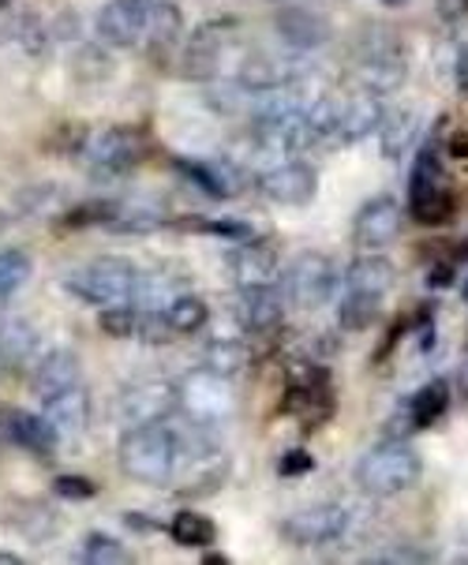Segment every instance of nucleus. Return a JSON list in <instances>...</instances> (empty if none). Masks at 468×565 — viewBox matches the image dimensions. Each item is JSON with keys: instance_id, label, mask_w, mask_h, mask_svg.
Masks as SVG:
<instances>
[{"instance_id": "nucleus-24", "label": "nucleus", "mask_w": 468, "mask_h": 565, "mask_svg": "<svg viewBox=\"0 0 468 565\" xmlns=\"http://www.w3.org/2000/svg\"><path fill=\"white\" fill-rule=\"evenodd\" d=\"M424 136V113L419 109H394L382 117V128H379V147H382V158L397 161L405 158L408 150L416 147V139Z\"/></svg>"}, {"instance_id": "nucleus-13", "label": "nucleus", "mask_w": 468, "mask_h": 565, "mask_svg": "<svg viewBox=\"0 0 468 565\" xmlns=\"http://www.w3.org/2000/svg\"><path fill=\"white\" fill-rule=\"evenodd\" d=\"M228 31H233V23H225V19H217V23H203L195 34H188L184 42V53H180V64H184L188 79H214L217 75V64H222V56L228 50Z\"/></svg>"}, {"instance_id": "nucleus-25", "label": "nucleus", "mask_w": 468, "mask_h": 565, "mask_svg": "<svg viewBox=\"0 0 468 565\" xmlns=\"http://www.w3.org/2000/svg\"><path fill=\"white\" fill-rule=\"evenodd\" d=\"M42 338L26 319H4L0 322V363L4 367H26L31 360H38Z\"/></svg>"}, {"instance_id": "nucleus-9", "label": "nucleus", "mask_w": 468, "mask_h": 565, "mask_svg": "<svg viewBox=\"0 0 468 565\" xmlns=\"http://www.w3.org/2000/svg\"><path fill=\"white\" fill-rule=\"evenodd\" d=\"M349 532V510L341 502H315L281 521V540L289 547H330Z\"/></svg>"}, {"instance_id": "nucleus-2", "label": "nucleus", "mask_w": 468, "mask_h": 565, "mask_svg": "<svg viewBox=\"0 0 468 565\" xmlns=\"http://www.w3.org/2000/svg\"><path fill=\"white\" fill-rule=\"evenodd\" d=\"M136 285H139L136 263H128V258H120V255H102L64 277V289H68L75 300L91 303V308L131 303L136 300Z\"/></svg>"}, {"instance_id": "nucleus-3", "label": "nucleus", "mask_w": 468, "mask_h": 565, "mask_svg": "<svg viewBox=\"0 0 468 565\" xmlns=\"http://www.w3.org/2000/svg\"><path fill=\"white\" fill-rule=\"evenodd\" d=\"M419 472H424V461L405 438H386L375 449H368L357 465V483L364 494L375 498H394L401 491H408Z\"/></svg>"}, {"instance_id": "nucleus-47", "label": "nucleus", "mask_w": 468, "mask_h": 565, "mask_svg": "<svg viewBox=\"0 0 468 565\" xmlns=\"http://www.w3.org/2000/svg\"><path fill=\"white\" fill-rule=\"evenodd\" d=\"M446 154H450V158H468V131H454L450 142H446Z\"/></svg>"}, {"instance_id": "nucleus-38", "label": "nucleus", "mask_w": 468, "mask_h": 565, "mask_svg": "<svg viewBox=\"0 0 468 565\" xmlns=\"http://www.w3.org/2000/svg\"><path fill=\"white\" fill-rule=\"evenodd\" d=\"M139 322H142V311H136L131 303H117V308H102V315H98L102 333H105V338H117V341L139 338Z\"/></svg>"}, {"instance_id": "nucleus-11", "label": "nucleus", "mask_w": 468, "mask_h": 565, "mask_svg": "<svg viewBox=\"0 0 468 565\" xmlns=\"http://www.w3.org/2000/svg\"><path fill=\"white\" fill-rule=\"evenodd\" d=\"M155 0H109L98 12V38L113 50H136L147 42Z\"/></svg>"}, {"instance_id": "nucleus-50", "label": "nucleus", "mask_w": 468, "mask_h": 565, "mask_svg": "<svg viewBox=\"0 0 468 565\" xmlns=\"http://www.w3.org/2000/svg\"><path fill=\"white\" fill-rule=\"evenodd\" d=\"M450 258H454V263H468V241L457 244L454 252H450Z\"/></svg>"}, {"instance_id": "nucleus-55", "label": "nucleus", "mask_w": 468, "mask_h": 565, "mask_svg": "<svg viewBox=\"0 0 468 565\" xmlns=\"http://www.w3.org/2000/svg\"><path fill=\"white\" fill-rule=\"evenodd\" d=\"M0 303H4V300H0ZM0 322H4V311H0Z\"/></svg>"}, {"instance_id": "nucleus-39", "label": "nucleus", "mask_w": 468, "mask_h": 565, "mask_svg": "<svg viewBox=\"0 0 468 565\" xmlns=\"http://www.w3.org/2000/svg\"><path fill=\"white\" fill-rule=\"evenodd\" d=\"M120 203H113V199H94V203H79L72 206L68 214H64V225L68 228H87V225H109L113 214H117Z\"/></svg>"}, {"instance_id": "nucleus-21", "label": "nucleus", "mask_w": 468, "mask_h": 565, "mask_svg": "<svg viewBox=\"0 0 468 565\" xmlns=\"http://www.w3.org/2000/svg\"><path fill=\"white\" fill-rule=\"evenodd\" d=\"M177 172L188 180V184H195L210 199H233V195H241V188H244V172L236 169L233 161H191V158H180Z\"/></svg>"}, {"instance_id": "nucleus-17", "label": "nucleus", "mask_w": 468, "mask_h": 565, "mask_svg": "<svg viewBox=\"0 0 468 565\" xmlns=\"http://www.w3.org/2000/svg\"><path fill=\"white\" fill-rule=\"evenodd\" d=\"M401 228V206L394 195H375L357 210V222H352V241L364 252H379V247L394 244Z\"/></svg>"}, {"instance_id": "nucleus-53", "label": "nucleus", "mask_w": 468, "mask_h": 565, "mask_svg": "<svg viewBox=\"0 0 468 565\" xmlns=\"http://www.w3.org/2000/svg\"><path fill=\"white\" fill-rule=\"evenodd\" d=\"M8 4H12V0H0V12H4V8H8Z\"/></svg>"}, {"instance_id": "nucleus-15", "label": "nucleus", "mask_w": 468, "mask_h": 565, "mask_svg": "<svg viewBox=\"0 0 468 565\" xmlns=\"http://www.w3.org/2000/svg\"><path fill=\"white\" fill-rule=\"evenodd\" d=\"M0 435L8 438L12 446L26 449L34 457H53L56 446H61V435L45 416H34L26 408H0Z\"/></svg>"}, {"instance_id": "nucleus-26", "label": "nucleus", "mask_w": 468, "mask_h": 565, "mask_svg": "<svg viewBox=\"0 0 468 565\" xmlns=\"http://www.w3.org/2000/svg\"><path fill=\"white\" fill-rule=\"evenodd\" d=\"M397 281V270L390 258L382 255H364L345 270V289H357V292H375V296H386L394 289Z\"/></svg>"}, {"instance_id": "nucleus-44", "label": "nucleus", "mask_w": 468, "mask_h": 565, "mask_svg": "<svg viewBox=\"0 0 468 565\" xmlns=\"http://www.w3.org/2000/svg\"><path fill=\"white\" fill-rule=\"evenodd\" d=\"M438 4V15L446 19V23H461L468 15V0H435Z\"/></svg>"}, {"instance_id": "nucleus-14", "label": "nucleus", "mask_w": 468, "mask_h": 565, "mask_svg": "<svg viewBox=\"0 0 468 565\" xmlns=\"http://www.w3.org/2000/svg\"><path fill=\"white\" fill-rule=\"evenodd\" d=\"M274 31L289 50H319V45L330 42L333 26L330 19L322 12H315V8H304V4H281L278 12H274Z\"/></svg>"}, {"instance_id": "nucleus-48", "label": "nucleus", "mask_w": 468, "mask_h": 565, "mask_svg": "<svg viewBox=\"0 0 468 565\" xmlns=\"http://www.w3.org/2000/svg\"><path fill=\"white\" fill-rule=\"evenodd\" d=\"M435 344V319H432V311L424 315V326H419V349H432Z\"/></svg>"}, {"instance_id": "nucleus-19", "label": "nucleus", "mask_w": 468, "mask_h": 565, "mask_svg": "<svg viewBox=\"0 0 468 565\" xmlns=\"http://www.w3.org/2000/svg\"><path fill=\"white\" fill-rule=\"evenodd\" d=\"M296 79H300V64L278 53L244 56L241 72H236V83H241L247 94H278L285 86H292Z\"/></svg>"}, {"instance_id": "nucleus-4", "label": "nucleus", "mask_w": 468, "mask_h": 565, "mask_svg": "<svg viewBox=\"0 0 468 565\" xmlns=\"http://www.w3.org/2000/svg\"><path fill=\"white\" fill-rule=\"evenodd\" d=\"M177 397H180V412L184 419L199 427H222L233 419L236 412V394H233V379L217 375L199 363L195 371H188L184 379L177 382Z\"/></svg>"}, {"instance_id": "nucleus-18", "label": "nucleus", "mask_w": 468, "mask_h": 565, "mask_svg": "<svg viewBox=\"0 0 468 565\" xmlns=\"http://www.w3.org/2000/svg\"><path fill=\"white\" fill-rule=\"evenodd\" d=\"M225 266H228V274H233L236 289H247V285H274L278 281V247L252 236V241L233 244V252L225 255Z\"/></svg>"}, {"instance_id": "nucleus-27", "label": "nucleus", "mask_w": 468, "mask_h": 565, "mask_svg": "<svg viewBox=\"0 0 468 565\" xmlns=\"http://www.w3.org/2000/svg\"><path fill=\"white\" fill-rule=\"evenodd\" d=\"M169 535H173L177 547L206 551V547H214V540H217V524L210 521L206 513L180 510L173 521H169Z\"/></svg>"}, {"instance_id": "nucleus-5", "label": "nucleus", "mask_w": 468, "mask_h": 565, "mask_svg": "<svg viewBox=\"0 0 468 565\" xmlns=\"http://www.w3.org/2000/svg\"><path fill=\"white\" fill-rule=\"evenodd\" d=\"M352 75H357L360 90H371V94H379V98L382 94L401 90V83H405V75H408L405 45H401L390 31L375 26L371 34L360 38L357 68H352Z\"/></svg>"}, {"instance_id": "nucleus-12", "label": "nucleus", "mask_w": 468, "mask_h": 565, "mask_svg": "<svg viewBox=\"0 0 468 565\" xmlns=\"http://www.w3.org/2000/svg\"><path fill=\"white\" fill-rule=\"evenodd\" d=\"M259 191L278 206H308L319 195V172L308 161H281L259 172Z\"/></svg>"}, {"instance_id": "nucleus-20", "label": "nucleus", "mask_w": 468, "mask_h": 565, "mask_svg": "<svg viewBox=\"0 0 468 565\" xmlns=\"http://www.w3.org/2000/svg\"><path fill=\"white\" fill-rule=\"evenodd\" d=\"M42 416L56 427V435H61V438L83 435L87 424H91V394H87V386H83V382H75V386L61 390V394L42 397Z\"/></svg>"}, {"instance_id": "nucleus-52", "label": "nucleus", "mask_w": 468, "mask_h": 565, "mask_svg": "<svg viewBox=\"0 0 468 565\" xmlns=\"http://www.w3.org/2000/svg\"><path fill=\"white\" fill-rule=\"evenodd\" d=\"M382 4H390V8H401V4H408V0H382Z\"/></svg>"}, {"instance_id": "nucleus-33", "label": "nucleus", "mask_w": 468, "mask_h": 565, "mask_svg": "<svg viewBox=\"0 0 468 565\" xmlns=\"http://www.w3.org/2000/svg\"><path fill=\"white\" fill-rule=\"evenodd\" d=\"M166 319H169V326H173L177 333H199L210 322V308H206L203 296L180 292L177 300L166 308Z\"/></svg>"}, {"instance_id": "nucleus-42", "label": "nucleus", "mask_w": 468, "mask_h": 565, "mask_svg": "<svg viewBox=\"0 0 468 565\" xmlns=\"http://www.w3.org/2000/svg\"><path fill=\"white\" fill-rule=\"evenodd\" d=\"M371 562H379V565H424V562H432V554L416 551V547H405V543H401V547L371 554Z\"/></svg>"}, {"instance_id": "nucleus-8", "label": "nucleus", "mask_w": 468, "mask_h": 565, "mask_svg": "<svg viewBox=\"0 0 468 565\" xmlns=\"http://www.w3.org/2000/svg\"><path fill=\"white\" fill-rule=\"evenodd\" d=\"M333 289H338V266H333V258L322 252L296 255L281 277L285 300L304 311H315V308H322V303H330Z\"/></svg>"}, {"instance_id": "nucleus-30", "label": "nucleus", "mask_w": 468, "mask_h": 565, "mask_svg": "<svg viewBox=\"0 0 468 565\" xmlns=\"http://www.w3.org/2000/svg\"><path fill=\"white\" fill-rule=\"evenodd\" d=\"M443 188H450V184H446L443 154H438L435 142H427V147L419 150L416 166H413V177H408V203H413V199L432 195V191H443Z\"/></svg>"}, {"instance_id": "nucleus-28", "label": "nucleus", "mask_w": 468, "mask_h": 565, "mask_svg": "<svg viewBox=\"0 0 468 565\" xmlns=\"http://www.w3.org/2000/svg\"><path fill=\"white\" fill-rule=\"evenodd\" d=\"M184 34V15H180V8L173 0H155V8H150V26H147V50L150 53H161L169 50V45H177V38Z\"/></svg>"}, {"instance_id": "nucleus-54", "label": "nucleus", "mask_w": 468, "mask_h": 565, "mask_svg": "<svg viewBox=\"0 0 468 565\" xmlns=\"http://www.w3.org/2000/svg\"><path fill=\"white\" fill-rule=\"evenodd\" d=\"M461 296H465V303H468V281H465V289H461Z\"/></svg>"}, {"instance_id": "nucleus-1", "label": "nucleus", "mask_w": 468, "mask_h": 565, "mask_svg": "<svg viewBox=\"0 0 468 565\" xmlns=\"http://www.w3.org/2000/svg\"><path fill=\"white\" fill-rule=\"evenodd\" d=\"M120 472L147 487H169L177 480L180 465V435L161 419V424H136L120 435L117 446Z\"/></svg>"}, {"instance_id": "nucleus-40", "label": "nucleus", "mask_w": 468, "mask_h": 565, "mask_svg": "<svg viewBox=\"0 0 468 565\" xmlns=\"http://www.w3.org/2000/svg\"><path fill=\"white\" fill-rule=\"evenodd\" d=\"M184 228H195V233H210V236H222L228 244H241V241H252V225L244 222H184Z\"/></svg>"}, {"instance_id": "nucleus-6", "label": "nucleus", "mask_w": 468, "mask_h": 565, "mask_svg": "<svg viewBox=\"0 0 468 565\" xmlns=\"http://www.w3.org/2000/svg\"><path fill=\"white\" fill-rule=\"evenodd\" d=\"M252 136L263 150H274V154H296V150L319 142L308 120V105H296L292 98H281V94L252 117Z\"/></svg>"}, {"instance_id": "nucleus-29", "label": "nucleus", "mask_w": 468, "mask_h": 565, "mask_svg": "<svg viewBox=\"0 0 468 565\" xmlns=\"http://www.w3.org/2000/svg\"><path fill=\"white\" fill-rule=\"evenodd\" d=\"M450 401H454L450 382H446V379H432L424 390H416L413 401H408V412H413V424H416V427H435L438 419H443L446 412H450Z\"/></svg>"}, {"instance_id": "nucleus-10", "label": "nucleus", "mask_w": 468, "mask_h": 565, "mask_svg": "<svg viewBox=\"0 0 468 565\" xmlns=\"http://www.w3.org/2000/svg\"><path fill=\"white\" fill-rule=\"evenodd\" d=\"M180 408L177 386L166 379H139L131 386H124V394L117 401V412L124 424H161Z\"/></svg>"}, {"instance_id": "nucleus-23", "label": "nucleus", "mask_w": 468, "mask_h": 565, "mask_svg": "<svg viewBox=\"0 0 468 565\" xmlns=\"http://www.w3.org/2000/svg\"><path fill=\"white\" fill-rule=\"evenodd\" d=\"M83 382V367H79V356L72 349H53L45 352L42 360L34 363L31 371V386L38 397H50V394H61V390L75 386Z\"/></svg>"}, {"instance_id": "nucleus-32", "label": "nucleus", "mask_w": 468, "mask_h": 565, "mask_svg": "<svg viewBox=\"0 0 468 565\" xmlns=\"http://www.w3.org/2000/svg\"><path fill=\"white\" fill-rule=\"evenodd\" d=\"M252 363V349L241 338H217L203 349V367L217 371V375H241V371Z\"/></svg>"}, {"instance_id": "nucleus-49", "label": "nucleus", "mask_w": 468, "mask_h": 565, "mask_svg": "<svg viewBox=\"0 0 468 565\" xmlns=\"http://www.w3.org/2000/svg\"><path fill=\"white\" fill-rule=\"evenodd\" d=\"M0 565H23V554H15V551H0Z\"/></svg>"}, {"instance_id": "nucleus-7", "label": "nucleus", "mask_w": 468, "mask_h": 565, "mask_svg": "<svg viewBox=\"0 0 468 565\" xmlns=\"http://www.w3.org/2000/svg\"><path fill=\"white\" fill-rule=\"evenodd\" d=\"M79 154L94 180H117L142 161V136L136 128H105L87 136Z\"/></svg>"}, {"instance_id": "nucleus-22", "label": "nucleus", "mask_w": 468, "mask_h": 565, "mask_svg": "<svg viewBox=\"0 0 468 565\" xmlns=\"http://www.w3.org/2000/svg\"><path fill=\"white\" fill-rule=\"evenodd\" d=\"M382 117H386V109H382L379 94H371V90L349 94V98L341 102V120H338L333 142H360V139L375 136L382 128Z\"/></svg>"}, {"instance_id": "nucleus-34", "label": "nucleus", "mask_w": 468, "mask_h": 565, "mask_svg": "<svg viewBox=\"0 0 468 565\" xmlns=\"http://www.w3.org/2000/svg\"><path fill=\"white\" fill-rule=\"evenodd\" d=\"M166 225V214H161L158 206L150 203H120L117 214H113V222L105 228H113V233H150V228Z\"/></svg>"}, {"instance_id": "nucleus-16", "label": "nucleus", "mask_w": 468, "mask_h": 565, "mask_svg": "<svg viewBox=\"0 0 468 565\" xmlns=\"http://www.w3.org/2000/svg\"><path fill=\"white\" fill-rule=\"evenodd\" d=\"M236 322L247 333H274L285 319V292L278 285H247L236 292Z\"/></svg>"}, {"instance_id": "nucleus-46", "label": "nucleus", "mask_w": 468, "mask_h": 565, "mask_svg": "<svg viewBox=\"0 0 468 565\" xmlns=\"http://www.w3.org/2000/svg\"><path fill=\"white\" fill-rule=\"evenodd\" d=\"M454 258H446V263H438L435 270H432V277H427V281L435 285V289H443V285H454Z\"/></svg>"}, {"instance_id": "nucleus-45", "label": "nucleus", "mask_w": 468, "mask_h": 565, "mask_svg": "<svg viewBox=\"0 0 468 565\" xmlns=\"http://www.w3.org/2000/svg\"><path fill=\"white\" fill-rule=\"evenodd\" d=\"M454 83H457V90L468 94V45H461V53H457V61H454Z\"/></svg>"}, {"instance_id": "nucleus-36", "label": "nucleus", "mask_w": 468, "mask_h": 565, "mask_svg": "<svg viewBox=\"0 0 468 565\" xmlns=\"http://www.w3.org/2000/svg\"><path fill=\"white\" fill-rule=\"evenodd\" d=\"M408 210H413V217L419 225H446V222H454L457 199H454L450 188H443V191H432V195H424V199H413Z\"/></svg>"}, {"instance_id": "nucleus-31", "label": "nucleus", "mask_w": 468, "mask_h": 565, "mask_svg": "<svg viewBox=\"0 0 468 565\" xmlns=\"http://www.w3.org/2000/svg\"><path fill=\"white\" fill-rule=\"evenodd\" d=\"M379 311H382V296L345 289V296H341V303H338V322H341V330H349V333H364L368 326H375Z\"/></svg>"}, {"instance_id": "nucleus-41", "label": "nucleus", "mask_w": 468, "mask_h": 565, "mask_svg": "<svg viewBox=\"0 0 468 565\" xmlns=\"http://www.w3.org/2000/svg\"><path fill=\"white\" fill-rule=\"evenodd\" d=\"M53 491L61 498H72V502H87V498L98 494V483L87 480V476H56Z\"/></svg>"}, {"instance_id": "nucleus-51", "label": "nucleus", "mask_w": 468, "mask_h": 565, "mask_svg": "<svg viewBox=\"0 0 468 565\" xmlns=\"http://www.w3.org/2000/svg\"><path fill=\"white\" fill-rule=\"evenodd\" d=\"M206 565H228L225 554H206Z\"/></svg>"}, {"instance_id": "nucleus-35", "label": "nucleus", "mask_w": 468, "mask_h": 565, "mask_svg": "<svg viewBox=\"0 0 468 565\" xmlns=\"http://www.w3.org/2000/svg\"><path fill=\"white\" fill-rule=\"evenodd\" d=\"M31 270H34L31 255L19 252V247H4L0 252V300H8L12 292L23 289L31 281Z\"/></svg>"}, {"instance_id": "nucleus-43", "label": "nucleus", "mask_w": 468, "mask_h": 565, "mask_svg": "<svg viewBox=\"0 0 468 565\" xmlns=\"http://www.w3.org/2000/svg\"><path fill=\"white\" fill-rule=\"evenodd\" d=\"M315 468V457L308 454V449H289V454L278 461V472L285 476V480H292V476H308Z\"/></svg>"}, {"instance_id": "nucleus-37", "label": "nucleus", "mask_w": 468, "mask_h": 565, "mask_svg": "<svg viewBox=\"0 0 468 565\" xmlns=\"http://www.w3.org/2000/svg\"><path fill=\"white\" fill-rule=\"evenodd\" d=\"M79 558L91 562V565H124V562H131V551L124 547L120 540H113V535L91 532L79 547Z\"/></svg>"}]
</instances>
